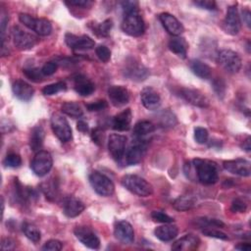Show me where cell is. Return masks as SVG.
I'll use <instances>...</instances> for the list:
<instances>
[{
	"label": "cell",
	"mask_w": 251,
	"mask_h": 251,
	"mask_svg": "<svg viewBox=\"0 0 251 251\" xmlns=\"http://www.w3.org/2000/svg\"><path fill=\"white\" fill-rule=\"evenodd\" d=\"M198 180L203 184H214L219 179V166L216 162L196 158L192 161Z\"/></svg>",
	"instance_id": "1"
},
{
	"label": "cell",
	"mask_w": 251,
	"mask_h": 251,
	"mask_svg": "<svg viewBox=\"0 0 251 251\" xmlns=\"http://www.w3.org/2000/svg\"><path fill=\"white\" fill-rule=\"evenodd\" d=\"M122 29L130 36H140L144 33L145 25L138 9L124 12Z\"/></svg>",
	"instance_id": "2"
},
{
	"label": "cell",
	"mask_w": 251,
	"mask_h": 251,
	"mask_svg": "<svg viewBox=\"0 0 251 251\" xmlns=\"http://www.w3.org/2000/svg\"><path fill=\"white\" fill-rule=\"evenodd\" d=\"M122 184L133 194L141 197H147L153 193V186L146 179L136 175L124 176Z\"/></svg>",
	"instance_id": "3"
},
{
	"label": "cell",
	"mask_w": 251,
	"mask_h": 251,
	"mask_svg": "<svg viewBox=\"0 0 251 251\" xmlns=\"http://www.w3.org/2000/svg\"><path fill=\"white\" fill-rule=\"evenodd\" d=\"M19 20L24 25L35 31L39 35L46 36L52 31V25L50 21L45 18H35L29 14L21 13L19 15Z\"/></svg>",
	"instance_id": "4"
},
{
	"label": "cell",
	"mask_w": 251,
	"mask_h": 251,
	"mask_svg": "<svg viewBox=\"0 0 251 251\" xmlns=\"http://www.w3.org/2000/svg\"><path fill=\"white\" fill-rule=\"evenodd\" d=\"M89 182L94 191L101 196H111L115 191L113 181L107 176L97 171H94L89 175Z\"/></svg>",
	"instance_id": "5"
},
{
	"label": "cell",
	"mask_w": 251,
	"mask_h": 251,
	"mask_svg": "<svg viewBox=\"0 0 251 251\" xmlns=\"http://www.w3.org/2000/svg\"><path fill=\"white\" fill-rule=\"evenodd\" d=\"M219 64L229 74H236L242 66V61L238 53L230 49H224L218 54Z\"/></svg>",
	"instance_id": "6"
},
{
	"label": "cell",
	"mask_w": 251,
	"mask_h": 251,
	"mask_svg": "<svg viewBox=\"0 0 251 251\" xmlns=\"http://www.w3.org/2000/svg\"><path fill=\"white\" fill-rule=\"evenodd\" d=\"M52 165L53 159L51 154L48 151L40 150L34 155L30 163V168L36 176H43L50 172Z\"/></svg>",
	"instance_id": "7"
},
{
	"label": "cell",
	"mask_w": 251,
	"mask_h": 251,
	"mask_svg": "<svg viewBox=\"0 0 251 251\" xmlns=\"http://www.w3.org/2000/svg\"><path fill=\"white\" fill-rule=\"evenodd\" d=\"M12 37H13V42L15 46L20 50L31 49L38 42V39L36 36L24 30L19 25L13 26Z\"/></svg>",
	"instance_id": "8"
},
{
	"label": "cell",
	"mask_w": 251,
	"mask_h": 251,
	"mask_svg": "<svg viewBox=\"0 0 251 251\" xmlns=\"http://www.w3.org/2000/svg\"><path fill=\"white\" fill-rule=\"evenodd\" d=\"M51 127L54 134L60 139L62 142H68L72 139V128L66 120L60 114H53L51 117Z\"/></svg>",
	"instance_id": "9"
},
{
	"label": "cell",
	"mask_w": 251,
	"mask_h": 251,
	"mask_svg": "<svg viewBox=\"0 0 251 251\" xmlns=\"http://www.w3.org/2000/svg\"><path fill=\"white\" fill-rule=\"evenodd\" d=\"M75 237L86 247L98 249L100 247V239L95 232L88 226H76L74 229Z\"/></svg>",
	"instance_id": "10"
},
{
	"label": "cell",
	"mask_w": 251,
	"mask_h": 251,
	"mask_svg": "<svg viewBox=\"0 0 251 251\" xmlns=\"http://www.w3.org/2000/svg\"><path fill=\"white\" fill-rule=\"evenodd\" d=\"M126 137L122 134L113 133L108 138V150L115 161H121L126 150Z\"/></svg>",
	"instance_id": "11"
},
{
	"label": "cell",
	"mask_w": 251,
	"mask_h": 251,
	"mask_svg": "<svg viewBox=\"0 0 251 251\" xmlns=\"http://www.w3.org/2000/svg\"><path fill=\"white\" fill-rule=\"evenodd\" d=\"M224 28L226 32L235 35L241 28V21L236 6H229L226 11V18L224 20Z\"/></svg>",
	"instance_id": "12"
},
{
	"label": "cell",
	"mask_w": 251,
	"mask_h": 251,
	"mask_svg": "<svg viewBox=\"0 0 251 251\" xmlns=\"http://www.w3.org/2000/svg\"><path fill=\"white\" fill-rule=\"evenodd\" d=\"M66 44L74 50H89L95 45L94 40L88 35H75L73 33H66L65 35Z\"/></svg>",
	"instance_id": "13"
},
{
	"label": "cell",
	"mask_w": 251,
	"mask_h": 251,
	"mask_svg": "<svg viewBox=\"0 0 251 251\" xmlns=\"http://www.w3.org/2000/svg\"><path fill=\"white\" fill-rule=\"evenodd\" d=\"M223 167L228 173H231L236 176H249L251 174V164L249 161L241 158L235 160L224 161Z\"/></svg>",
	"instance_id": "14"
},
{
	"label": "cell",
	"mask_w": 251,
	"mask_h": 251,
	"mask_svg": "<svg viewBox=\"0 0 251 251\" xmlns=\"http://www.w3.org/2000/svg\"><path fill=\"white\" fill-rule=\"evenodd\" d=\"M115 237L125 244H129L134 240V231L131 225L126 221H118L114 226Z\"/></svg>",
	"instance_id": "15"
},
{
	"label": "cell",
	"mask_w": 251,
	"mask_h": 251,
	"mask_svg": "<svg viewBox=\"0 0 251 251\" xmlns=\"http://www.w3.org/2000/svg\"><path fill=\"white\" fill-rule=\"evenodd\" d=\"M124 72L126 76L135 81L144 80L149 74L148 70L140 62H137L134 59H131L130 61L126 63V68Z\"/></svg>",
	"instance_id": "16"
},
{
	"label": "cell",
	"mask_w": 251,
	"mask_h": 251,
	"mask_svg": "<svg viewBox=\"0 0 251 251\" xmlns=\"http://www.w3.org/2000/svg\"><path fill=\"white\" fill-rule=\"evenodd\" d=\"M178 94L186 102H188L194 106H197L200 108H206L209 106L208 98L197 89L180 88L178 91Z\"/></svg>",
	"instance_id": "17"
},
{
	"label": "cell",
	"mask_w": 251,
	"mask_h": 251,
	"mask_svg": "<svg viewBox=\"0 0 251 251\" xmlns=\"http://www.w3.org/2000/svg\"><path fill=\"white\" fill-rule=\"evenodd\" d=\"M108 96L115 107H122L128 103L129 92L123 85H112L108 88Z\"/></svg>",
	"instance_id": "18"
},
{
	"label": "cell",
	"mask_w": 251,
	"mask_h": 251,
	"mask_svg": "<svg viewBox=\"0 0 251 251\" xmlns=\"http://www.w3.org/2000/svg\"><path fill=\"white\" fill-rule=\"evenodd\" d=\"M159 20L165 29L172 35L177 36L184 31V27L182 24L172 14L170 13H162L159 15Z\"/></svg>",
	"instance_id": "19"
},
{
	"label": "cell",
	"mask_w": 251,
	"mask_h": 251,
	"mask_svg": "<svg viewBox=\"0 0 251 251\" xmlns=\"http://www.w3.org/2000/svg\"><path fill=\"white\" fill-rule=\"evenodd\" d=\"M146 142L144 140H135L128 148L126 156V162L127 165H135L141 161L146 151Z\"/></svg>",
	"instance_id": "20"
},
{
	"label": "cell",
	"mask_w": 251,
	"mask_h": 251,
	"mask_svg": "<svg viewBox=\"0 0 251 251\" xmlns=\"http://www.w3.org/2000/svg\"><path fill=\"white\" fill-rule=\"evenodd\" d=\"M140 98L143 106L148 110H157L161 105V97L159 93L150 86L142 89L140 92Z\"/></svg>",
	"instance_id": "21"
},
{
	"label": "cell",
	"mask_w": 251,
	"mask_h": 251,
	"mask_svg": "<svg viewBox=\"0 0 251 251\" xmlns=\"http://www.w3.org/2000/svg\"><path fill=\"white\" fill-rule=\"evenodd\" d=\"M84 208V204L74 196H68L63 200V212L69 218H75L80 215Z\"/></svg>",
	"instance_id": "22"
},
{
	"label": "cell",
	"mask_w": 251,
	"mask_h": 251,
	"mask_svg": "<svg viewBox=\"0 0 251 251\" xmlns=\"http://www.w3.org/2000/svg\"><path fill=\"white\" fill-rule=\"evenodd\" d=\"M12 90L18 99L25 102L29 101L34 93V89L31 87V85L22 79H18L13 83Z\"/></svg>",
	"instance_id": "23"
},
{
	"label": "cell",
	"mask_w": 251,
	"mask_h": 251,
	"mask_svg": "<svg viewBox=\"0 0 251 251\" xmlns=\"http://www.w3.org/2000/svg\"><path fill=\"white\" fill-rule=\"evenodd\" d=\"M200 244V239L193 234H186L177 239L173 245L172 249L176 251H190L196 249Z\"/></svg>",
	"instance_id": "24"
},
{
	"label": "cell",
	"mask_w": 251,
	"mask_h": 251,
	"mask_svg": "<svg viewBox=\"0 0 251 251\" xmlns=\"http://www.w3.org/2000/svg\"><path fill=\"white\" fill-rule=\"evenodd\" d=\"M74 88L80 96H89L93 93L95 86L92 81L82 75H77L74 77Z\"/></svg>",
	"instance_id": "25"
},
{
	"label": "cell",
	"mask_w": 251,
	"mask_h": 251,
	"mask_svg": "<svg viewBox=\"0 0 251 251\" xmlns=\"http://www.w3.org/2000/svg\"><path fill=\"white\" fill-rule=\"evenodd\" d=\"M132 114L130 109H126L116 115L112 120V127L118 131H125L130 127Z\"/></svg>",
	"instance_id": "26"
},
{
	"label": "cell",
	"mask_w": 251,
	"mask_h": 251,
	"mask_svg": "<svg viewBox=\"0 0 251 251\" xmlns=\"http://www.w3.org/2000/svg\"><path fill=\"white\" fill-rule=\"evenodd\" d=\"M177 227L170 224H165L164 226H157L154 230L155 236L162 241H171L177 235Z\"/></svg>",
	"instance_id": "27"
},
{
	"label": "cell",
	"mask_w": 251,
	"mask_h": 251,
	"mask_svg": "<svg viewBox=\"0 0 251 251\" xmlns=\"http://www.w3.org/2000/svg\"><path fill=\"white\" fill-rule=\"evenodd\" d=\"M44 130L41 126H36L30 131L29 147L32 151H40L44 141Z\"/></svg>",
	"instance_id": "28"
},
{
	"label": "cell",
	"mask_w": 251,
	"mask_h": 251,
	"mask_svg": "<svg viewBox=\"0 0 251 251\" xmlns=\"http://www.w3.org/2000/svg\"><path fill=\"white\" fill-rule=\"evenodd\" d=\"M187 48H188V44L185 41V39L182 37L175 36L169 41V49L173 53L176 54L177 56H179L181 58L186 57Z\"/></svg>",
	"instance_id": "29"
},
{
	"label": "cell",
	"mask_w": 251,
	"mask_h": 251,
	"mask_svg": "<svg viewBox=\"0 0 251 251\" xmlns=\"http://www.w3.org/2000/svg\"><path fill=\"white\" fill-rule=\"evenodd\" d=\"M189 68L197 76L207 79L211 76V68L200 60L194 59L189 62Z\"/></svg>",
	"instance_id": "30"
},
{
	"label": "cell",
	"mask_w": 251,
	"mask_h": 251,
	"mask_svg": "<svg viewBox=\"0 0 251 251\" xmlns=\"http://www.w3.org/2000/svg\"><path fill=\"white\" fill-rule=\"evenodd\" d=\"M196 204V198L191 194H185L177 197L173 202V207L177 211H188Z\"/></svg>",
	"instance_id": "31"
},
{
	"label": "cell",
	"mask_w": 251,
	"mask_h": 251,
	"mask_svg": "<svg viewBox=\"0 0 251 251\" xmlns=\"http://www.w3.org/2000/svg\"><path fill=\"white\" fill-rule=\"evenodd\" d=\"M40 187H41L42 192L46 196V198H48L51 201H54L57 199V197L59 195V186H58V182L56 179L50 178V179L42 182Z\"/></svg>",
	"instance_id": "32"
},
{
	"label": "cell",
	"mask_w": 251,
	"mask_h": 251,
	"mask_svg": "<svg viewBox=\"0 0 251 251\" xmlns=\"http://www.w3.org/2000/svg\"><path fill=\"white\" fill-rule=\"evenodd\" d=\"M155 128H156V126L152 122L145 121V120L139 121L134 125L133 134L136 137L141 138L143 136H146V135L152 133L155 130Z\"/></svg>",
	"instance_id": "33"
},
{
	"label": "cell",
	"mask_w": 251,
	"mask_h": 251,
	"mask_svg": "<svg viewBox=\"0 0 251 251\" xmlns=\"http://www.w3.org/2000/svg\"><path fill=\"white\" fill-rule=\"evenodd\" d=\"M157 123L162 127H173L176 125V115L170 110H164L157 116Z\"/></svg>",
	"instance_id": "34"
},
{
	"label": "cell",
	"mask_w": 251,
	"mask_h": 251,
	"mask_svg": "<svg viewBox=\"0 0 251 251\" xmlns=\"http://www.w3.org/2000/svg\"><path fill=\"white\" fill-rule=\"evenodd\" d=\"M61 110L64 114L72 118H80L83 115L82 108L75 102H66L62 105Z\"/></svg>",
	"instance_id": "35"
},
{
	"label": "cell",
	"mask_w": 251,
	"mask_h": 251,
	"mask_svg": "<svg viewBox=\"0 0 251 251\" xmlns=\"http://www.w3.org/2000/svg\"><path fill=\"white\" fill-rule=\"evenodd\" d=\"M23 231L30 241L37 243L40 240V231L34 225L30 223H25L23 225Z\"/></svg>",
	"instance_id": "36"
},
{
	"label": "cell",
	"mask_w": 251,
	"mask_h": 251,
	"mask_svg": "<svg viewBox=\"0 0 251 251\" xmlns=\"http://www.w3.org/2000/svg\"><path fill=\"white\" fill-rule=\"evenodd\" d=\"M67 89V85L64 81H59V82H55V83H51V84H48L46 86H44L42 88V93L44 95H54V94H57L58 92H61V91H65Z\"/></svg>",
	"instance_id": "37"
},
{
	"label": "cell",
	"mask_w": 251,
	"mask_h": 251,
	"mask_svg": "<svg viewBox=\"0 0 251 251\" xmlns=\"http://www.w3.org/2000/svg\"><path fill=\"white\" fill-rule=\"evenodd\" d=\"M112 26H113L112 20L111 19H107L103 23L95 25L93 27V32L95 34H97L98 36H108Z\"/></svg>",
	"instance_id": "38"
},
{
	"label": "cell",
	"mask_w": 251,
	"mask_h": 251,
	"mask_svg": "<svg viewBox=\"0 0 251 251\" xmlns=\"http://www.w3.org/2000/svg\"><path fill=\"white\" fill-rule=\"evenodd\" d=\"M23 73L25 74V75L30 79L31 81L34 82H40L43 80V74L41 72V70L37 69V68H27V69H24Z\"/></svg>",
	"instance_id": "39"
},
{
	"label": "cell",
	"mask_w": 251,
	"mask_h": 251,
	"mask_svg": "<svg viewBox=\"0 0 251 251\" xmlns=\"http://www.w3.org/2000/svg\"><path fill=\"white\" fill-rule=\"evenodd\" d=\"M197 224L200 227H223L225 224L218 219H210V218H201L197 220Z\"/></svg>",
	"instance_id": "40"
},
{
	"label": "cell",
	"mask_w": 251,
	"mask_h": 251,
	"mask_svg": "<svg viewBox=\"0 0 251 251\" xmlns=\"http://www.w3.org/2000/svg\"><path fill=\"white\" fill-rule=\"evenodd\" d=\"M3 163L6 167L18 168L22 165V158L16 153H10L5 157Z\"/></svg>",
	"instance_id": "41"
},
{
	"label": "cell",
	"mask_w": 251,
	"mask_h": 251,
	"mask_svg": "<svg viewBox=\"0 0 251 251\" xmlns=\"http://www.w3.org/2000/svg\"><path fill=\"white\" fill-rule=\"evenodd\" d=\"M202 232L204 235H207L210 237H215V238L223 239V240L228 239V236L225 232H223L217 228H214V227H205L202 229Z\"/></svg>",
	"instance_id": "42"
},
{
	"label": "cell",
	"mask_w": 251,
	"mask_h": 251,
	"mask_svg": "<svg viewBox=\"0 0 251 251\" xmlns=\"http://www.w3.org/2000/svg\"><path fill=\"white\" fill-rule=\"evenodd\" d=\"M151 218L158 222V223H163V224H171L174 222V219L169 216L168 214L162 212V211H153L151 213Z\"/></svg>",
	"instance_id": "43"
},
{
	"label": "cell",
	"mask_w": 251,
	"mask_h": 251,
	"mask_svg": "<svg viewBox=\"0 0 251 251\" xmlns=\"http://www.w3.org/2000/svg\"><path fill=\"white\" fill-rule=\"evenodd\" d=\"M212 85H213V89L216 92V94L220 98H223L225 96V93H226V83H225V81L221 77H216L213 80Z\"/></svg>",
	"instance_id": "44"
},
{
	"label": "cell",
	"mask_w": 251,
	"mask_h": 251,
	"mask_svg": "<svg viewBox=\"0 0 251 251\" xmlns=\"http://www.w3.org/2000/svg\"><path fill=\"white\" fill-rule=\"evenodd\" d=\"M247 209V203L245 202L244 199L237 197L235 199H233L231 206H230V210L232 212H236V213H244Z\"/></svg>",
	"instance_id": "45"
},
{
	"label": "cell",
	"mask_w": 251,
	"mask_h": 251,
	"mask_svg": "<svg viewBox=\"0 0 251 251\" xmlns=\"http://www.w3.org/2000/svg\"><path fill=\"white\" fill-rule=\"evenodd\" d=\"M95 53L97 57L104 63L108 62L111 58V51L110 49L105 45H99L95 49Z\"/></svg>",
	"instance_id": "46"
},
{
	"label": "cell",
	"mask_w": 251,
	"mask_h": 251,
	"mask_svg": "<svg viewBox=\"0 0 251 251\" xmlns=\"http://www.w3.org/2000/svg\"><path fill=\"white\" fill-rule=\"evenodd\" d=\"M208 136H209V133H208V130L204 127H195L194 129V138L196 140L197 143H200V144H203V143H206L207 140H208Z\"/></svg>",
	"instance_id": "47"
},
{
	"label": "cell",
	"mask_w": 251,
	"mask_h": 251,
	"mask_svg": "<svg viewBox=\"0 0 251 251\" xmlns=\"http://www.w3.org/2000/svg\"><path fill=\"white\" fill-rule=\"evenodd\" d=\"M63 247V243L57 239H50L44 243L42 250L45 251H59Z\"/></svg>",
	"instance_id": "48"
},
{
	"label": "cell",
	"mask_w": 251,
	"mask_h": 251,
	"mask_svg": "<svg viewBox=\"0 0 251 251\" xmlns=\"http://www.w3.org/2000/svg\"><path fill=\"white\" fill-rule=\"evenodd\" d=\"M107 107H108V103L106 102V100H98V101L86 104V108L90 112H98L106 109Z\"/></svg>",
	"instance_id": "49"
},
{
	"label": "cell",
	"mask_w": 251,
	"mask_h": 251,
	"mask_svg": "<svg viewBox=\"0 0 251 251\" xmlns=\"http://www.w3.org/2000/svg\"><path fill=\"white\" fill-rule=\"evenodd\" d=\"M193 4L205 10H209V11L217 10V4L213 0H198V1H194Z\"/></svg>",
	"instance_id": "50"
},
{
	"label": "cell",
	"mask_w": 251,
	"mask_h": 251,
	"mask_svg": "<svg viewBox=\"0 0 251 251\" xmlns=\"http://www.w3.org/2000/svg\"><path fill=\"white\" fill-rule=\"evenodd\" d=\"M91 138H92L93 142L96 143L97 145H99V146L103 145L104 131L101 128H99V127L93 128L92 131H91Z\"/></svg>",
	"instance_id": "51"
},
{
	"label": "cell",
	"mask_w": 251,
	"mask_h": 251,
	"mask_svg": "<svg viewBox=\"0 0 251 251\" xmlns=\"http://www.w3.org/2000/svg\"><path fill=\"white\" fill-rule=\"evenodd\" d=\"M57 63L56 62H47L43 65L41 72L44 75H51L57 71Z\"/></svg>",
	"instance_id": "52"
},
{
	"label": "cell",
	"mask_w": 251,
	"mask_h": 251,
	"mask_svg": "<svg viewBox=\"0 0 251 251\" xmlns=\"http://www.w3.org/2000/svg\"><path fill=\"white\" fill-rule=\"evenodd\" d=\"M123 11L127 12L134 9H138V2L137 1H123L121 3Z\"/></svg>",
	"instance_id": "53"
},
{
	"label": "cell",
	"mask_w": 251,
	"mask_h": 251,
	"mask_svg": "<svg viewBox=\"0 0 251 251\" xmlns=\"http://www.w3.org/2000/svg\"><path fill=\"white\" fill-rule=\"evenodd\" d=\"M15 247V241L11 238H3L2 239V243H1V249L2 250H11L14 249Z\"/></svg>",
	"instance_id": "54"
},
{
	"label": "cell",
	"mask_w": 251,
	"mask_h": 251,
	"mask_svg": "<svg viewBox=\"0 0 251 251\" xmlns=\"http://www.w3.org/2000/svg\"><path fill=\"white\" fill-rule=\"evenodd\" d=\"M66 4L75 6V7H87L88 5H91L92 2L88 0H74V1L66 2Z\"/></svg>",
	"instance_id": "55"
},
{
	"label": "cell",
	"mask_w": 251,
	"mask_h": 251,
	"mask_svg": "<svg viewBox=\"0 0 251 251\" xmlns=\"http://www.w3.org/2000/svg\"><path fill=\"white\" fill-rule=\"evenodd\" d=\"M242 19H243V22L245 23V25L250 27L251 25V13L248 9H244L242 10Z\"/></svg>",
	"instance_id": "56"
},
{
	"label": "cell",
	"mask_w": 251,
	"mask_h": 251,
	"mask_svg": "<svg viewBox=\"0 0 251 251\" xmlns=\"http://www.w3.org/2000/svg\"><path fill=\"white\" fill-rule=\"evenodd\" d=\"M76 128L77 130L81 132H87L88 131V125L84 121H78L76 124Z\"/></svg>",
	"instance_id": "57"
},
{
	"label": "cell",
	"mask_w": 251,
	"mask_h": 251,
	"mask_svg": "<svg viewBox=\"0 0 251 251\" xmlns=\"http://www.w3.org/2000/svg\"><path fill=\"white\" fill-rule=\"evenodd\" d=\"M251 248V245L249 243H239L235 246V249L241 250V251H246Z\"/></svg>",
	"instance_id": "58"
},
{
	"label": "cell",
	"mask_w": 251,
	"mask_h": 251,
	"mask_svg": "<svg viewBox=\"0 0 251 251\" xmlns=\"http://www.w3.org/2000/svg\"><path fill=\"white\" fill-rule=\"evenodd\" d=\"M241 147L244 149V150H246V151H250V149H251V145H250V136H248L244 141H243V144L241 145Z\"/></svg>",
	"instance_id": "59"
}]
</instances>
